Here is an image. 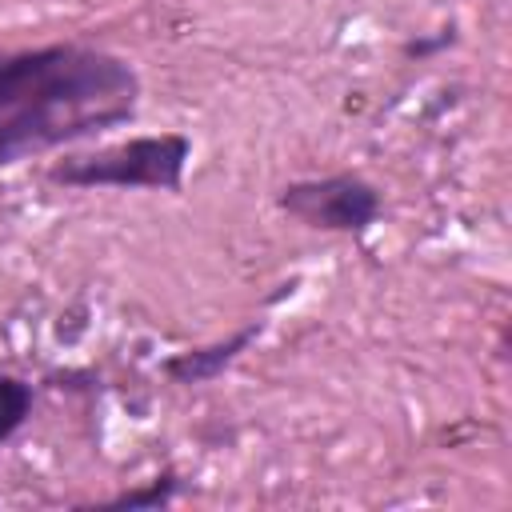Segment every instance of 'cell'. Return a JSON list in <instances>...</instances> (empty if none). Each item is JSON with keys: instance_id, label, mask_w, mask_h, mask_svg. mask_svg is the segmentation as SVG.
<instances>
[{"instance_id": "cell-3", "label": "cell", "mask_w": 512, "mask_h": 512, "mask_svg": "<svg viewBox=\"0 0 512 512\" xmlns=\"http://www.w3.org/2000/svg\"><path fill=\"white\" fill-rule=\"evenodd\" d=\"M280 208L324 232H364L380 216V192L364 176L340 172L324 180L288 184L280 192Z\"/></svg>"}, {"instance_id": "cell-5", "label": "cell", "mask_w": 512, "mask_h": 512, "mask_svg": "<svg viewBox=\"0 0 512 512\" xmlns=\"http://www.w3.org/2000/svg\"><path fill=\"white\" fill-rule=\"evenodd\" d=\"M32 412V388L16 376H0V444L28 420Z\"/></svg>"}, {"instance_id": "cell-1", "label": "cell", "mask_w": 512, "mask_h": 512, "mask_svg": "<svg viewBox=\"0 0 512 512\" xmlns=\"http://www.w3.org/2000/svg\"><path fill=\"white\" fill-rule=\"evenodd\" d=\"M136 96V72L100 48L0 52V168L128 120Z\"/></svg>"}, {"instance_id": "cell-6", "label": "cell", "mask_w": 512, "mask_h": 512, "mask_svg": "<svg viewBox=\"0 0 512 512\" xmlns=\"http://www.w3.org/2000/svg\"><path fill=\"white\" fill-rule=\"evenodd\" d=\"M172 488H176V480H172V476H160L152 488L120 496V500H116V508H148V504H164V500L172 496Z\"/></svg>"}, {"instance_id": "cell-2", "label": "cell", "mask_w": 512, "mask_h": 512, "mask_svg": "<svg viewBox=\"0 0 512 512\" xmlns=\"http://www.w3.org/2000/svg\"><path fill=\"white\" fill-rule=\"evenodd\" d=\"M192 156L188 136L160 132L136 136L112 148H96L88 156H72L52 164V180L68 188H164L176 192L184 184V164Z\"/></svg>"}, {"instance_id": "cell-4", "label": "cell", "mask_w": 512, "mask_h": 512, "mask_svg": "<svg viewBox=\"0 0 512 512\" xmlns=\"http://www.w3.org/2000/svg\"><path fill=\"white\" fill-rule=\"evenodd\" d=\"M256 332H260V324H248V328H240L236 336H228L220 344H208V348H196V352H176V356L164 360V372L176 384H208L256 340Z\"/></svg>"}]
</instances>
